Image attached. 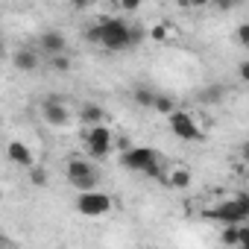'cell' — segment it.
<instances>
[{"instance_id":"6da1fadb","label":"cell","mask_w":249,"mask_h":249,"mask_svg":"<svg viewBox=\"0 0 249 249\" xmlns=\"http://www.w3.org/2000/svg\"><path fill=\"white\" fill-rule=\"evenodd\" d=\"M88 41L117 53V50H126L132 47V24H126L123 18H103L100 24H94L88 30Z\"/></svg>"},{"instance_id":"7a4b0ae2","label":"cell","mask_w":249,"mask_h":249,"mask_svg":"<svg viewBox=\"0 0 249 249\" xmlns=\"http://www.w3.org/2000/svg\"><path fill=\"white\" fill-rule=\"evenodd\" d=\"M120 161H123V167H129L135 173H144V176H153L159 182H167V173H161V156L153 147H126L120 153Z\"/></svg>"},{"instance_id":"3957f363","label":"cell","mask_w":249,"mask_h":249,"mask_svg":"<svg viewBox=\"0 0 249 249\" xmlns=\"http://www.w3.org/2000/svg\"><path fill=\"white\" fill-rule=\"evenodd\" d=\"M65 176L76 191H91V188L100 185V170L85 159H71L68 167H65Z\"/></svg>"},{"instance_id":"277c9868","label":"cell","mask_w":249,"mask_h":249,"mask_svg":"<svg viewBox=\"0 0 249 249\" xmlns=\"http://www.w3.org/2000/svg\"><path fill=\"white\" fill-rule=\"evenodd\" d=\"M85 147H88V156L94 159H108L111 150H114V135L106 123H94V126H85Z\"/></svg>"},{"instance_id":"5b68a950","label":"cell","mask_w":249,"mask_h":249,"mask_svg":"<svg viewBox=\"0 0 249 249\" xmlns=\"http://www.w3.org/2000/svg\"><path fill=\"white\" fill-rule=\"evenodd\" d=\"M111 205H114L111 196L103 194V191H97V188H91V191H79V196H76V211L85 214V217H103V214L111 211Z\"/></svg>"},{"instance_id":"8992f818","label":"cell","mask_w":249,"mask_h":249,"mask_svg":"<svg viewBox=\"0 0 249 249\" xmlns=\"http://www.w3.org/2000/svg\"><path fill=\"white\" fill-rule=\"evenodd\" d=\"M167 120H170V132L179 138V141H199L202 138V129H199V123L194 120V114L191 111H173V114H167Z\"/></svg>"},{"instance_id":"52a82bcc","label":"cell","mask_w":249,"mask_h":249,"mask_svg":"<svg viewBox=\"0 0 249 249\" xmlns=\"http://www.w3.org/2000/svg\"><path fill=\"white\" fill-rule=\"evenodd\" d=\"M208 217H211V220H217V223H223V226H229V223H234V226H240V223H249V220H246V211H243V205L237 202V196L217 202V205L208 211Z\"/></svg>"},{"instance_id":"ba28073f","label":"cell","mask_w":249,"mask_h":249,"mask_svg":"<svg viewBox=\"0 0 249 249\" xmlns=\"http://www.w3.org/2000/svg\"><path fill=\"white\" fill-rule=\"evenodd\" d=\"M41 117H44L47 126H68V123H71V108L62 100L50 97V100L41 103Z\"/></svg>"},{"instance_id":"9c48e42d","label":"cell","mask_w":249,"mask_h":249,"mask_svg":"<svg viewBox=\"0 0 249 249\" xmlns=\"http://www.w3.org/2000/svg\"><path fill=\"white\" fill-rule=\"evenodd\" d=\"M65 47H68V38H65V33H59V30H47V33L38 36V50H41L47 59L65 53Z\"/></svg>"},{"instance_id":"30bf717a","label":"cell","mask_w":249,"mask_h":249,"mask_svg":"<svg viewBox=\"0 0 249 249\" xmlns=\"http://www.w3.org/2000/svg\"><path fill=\"white\" fill-rule=\"evenodd\" d=\"M6 159H9L12 164H18V167H27V170L36 164L33 150H30L24 141H9V147H6Z\"/></svg>"},{"instance_id":"8fae6325","label":"cell","mask_w":249,"mask_h":249,"mask_svg":"<svg viewBox=\"0 0 249 249\" xmlns=\"http://www.w3.org/2000/svg\"><path fill=\"white\" fill-rule=\"evenodd\" d=\"M12 62H15V68L18 71H36L38 68V53L36 50H27V47H21V50H15V56H12Z\"/></svg>"},{"instance_id":"7c38bea8","label":"cell","mask_w":249,"mask_h":249,"mask_svg":"<svg viewBox=\"0 0 249 249\" xmlns=\"http://www.w3.org/2000/svg\"><path fill=\"white\" fill-rule=\"evenodd\" d=\"M223 97H226V88H223V85H205V88L196 94V100H199L202 106H217Z\"/></svg>"},{"instance_id":"4fadbf2b","label":"cell","mask_w":249,"mask_h":249,"mask_svg":"<svg viewBox=\"0 0 249 249\" xmlns=\"http://www.w3.org/2000/svg\"><path fill=\"white\" fill-rule=\"evenodd\" d=\"M191 170H185V167H176L173 173H167V185L170 188H176V191H188L191 188Z\"/></svg>"},{"instance_id":"5bb4252c","label":"cell","mask_w":249,"mask_h":249,"mask_svg":"<svg viewBox=\"0 0 249 249\" xmlns=\"http://www.w3.org/2000/svg\"><path fill=\"white\" fill-rule=\"evenodd\" d=\"M79 117L85 126H94V123H103V108L97 103H85V106H79Z\"/></svg>"},{"instance_id":"9a60e30c","label":"cell","mask_w":249,"mask_h":249,"mask_svg":"<svg viewBox=\"0 0 249 249\" xmlns=\"http://www.w3.org/2000/svg\"><path fill=\"white\" fill-rule=\"evenodd\" d=\"M156 97H159V94H156L153 88H147V85H138V88L132 91V100H135L141 108H153V106H156Z\"/></svg>"},{"instance_id":"2e32d148","label":"cell","mask_w":249,"mask_h":249,"mask_svg":"<svg viewBox=\"0 0 249 249\" xmlns=\"http://www.w3.org/2000/svg\"><path fill=\"white\" fill-rule=\"evenodd\" d=\"M240 226H243V223H240ZM240 226H234V223L223 226V231H220V243H223V246H240Z\"/></svg>"},{"instance_id":"e0dca14e","label":"cell","mask_w":249,"mask_h":249,"mask_svg":"<svg viewBox=\"0 0 249 249\" xmlns=\"http://www.w3.org/2000/svg\"><path fill=\"white\" fill-rule=\"evenodd\" d=\"M153 111H159V114H173V111H176V100H173L170 94H159Z\"/></svg>"},{"instance_id":"ac0fdd59","label":"cell","mask_w":249,"mask_h":249,"mask_svg":"<svg viewBox=\"0 0 249 249\" xmlns=\"http://www.w3.org/2000/svg\"><path fill=\"white\" fill-rule=\"evenodd\" d=\"M47 65H50L53 71H62V73H68V71H71V59H68L65 53H59V56H50V59H47Z\"/></svg>"},{"instance_id":"d6986e66","label":"cell","mask_w":249,"mask_h":249,"mask_svg":"<svg viewBox=\"0 0 249 249\" xmlns=\"http://www.w3.org/2000/svg\"><path fill=\"white\" fill-rule=\"evenodd\" d=\"M30 182H33L36 188H44V185H47V170L33 164V167H30Z\"/></svg>"},{"instance_id":"ffe728a7","label":"cell","mask_w":249,"mask_h":249,"mask_svg":"<svg viewBox=\"0 0 249 249\" xmlns=\"http://www.w3.org/2000/svg\"><path fill=\"white\" fill-rule=\"evenodd\" d=\"M234 6H240V0H211V9L214 12H231Z\"/></svg>"},{"instance_id":"44dd1931","label":"cell","mask_w":249,"mask_h":249,"mask_svg":"<svg viewBox=\"0 0 249 249\" xmlns=\"http://www.w3.org/2000/svg\"><path fill=\"white\" fill-rule=\"evenodd\" d=\"M234 41H237L240 47H249V24H240V27L234 30Z\"/></svg>"},{"instance_id":"7402d4cb","label":"cell","mask_w":249,"mask_h":249,"mask_svg":"<svg viewBox=\"0 0 249 249\" xmlns=\"http://www.w3.org/2000/svg\"><path fill=\"white\" fill-rule=\"evenodd\" d=\"M167 36H170V30H167L164 24H156V27L150 30V38H153V41H167Z\"/></svg>"},{"instance_id":"603a6c76","label":"cell","mask_w":249,"mask_h":249,"mask_svg":"<svg viewBox=\"0 0 249 249\" xmlns=\"http://www.w3.org/2000/svg\"><path fill=\"white\" fill-rule=\"evenodd\" d=\"M141 3H144V0H117V6H120L123 12H138Z\"/></svg>"},{"instance_id":"cb8c5ba5","label":"cell","mask_w":249,"mask_h":249,"mask_svg":"<svg viewBox=\"0 0 249 249\" xmlns=\"http://www.w3.org/2000/svg\"><path fill=\"white\" fill-rule=\"evenodd\" d=\"M237 76H240V82H243V85H249V62H243V65L237 68Z\"/></svg>"},{"instance_id":"d4e9b609","label":"cell","mask_w":249,"mask_h":249,"mask_svg":"<svg viewBox=\"0 0 249 249\" xmlns=\"http://www.w3.org/2000/svg\"><path fill=\"white\" fill-rule=\"evenodd\" d=\"M68 3H71L73 9H88V6L94 3V0H68Z\"/></svg>"},{"instance_id":"484cf974","label":"cell","mask_w":249,"mask_h":249,"mask_svg":"<svg viewBox=\"0 0 249 249\" xmlns=\"http://www.w3.org/2000/svg\"><path fill=\"white\" fill-rule=\"evenodd\" d=\"M240 246L249 249V226H240Z\"/></svg>"},{"instance_id":"4316f807","label":"cell","mask_w":249,"mask_h":249,"mask_svg":"<svg viewBox=\"0 0 249 249\" xmlns=\"http://www.w3.org/2000/svg\"><path fill=\"white\" fill-rule=\"evenodd\" d=\"M188 6H194V9H202V6H211V0H188Z\"/></svg>"},{"instance_id":"83f0119b","label":"cell","mask_w":249,"mask_h":249,"mask_svg":"<svg viewBox=\"0 0 249 249\" xmlns=\"http://www.w3.org/2000/svg\"><path fill=\"white\" fill-rule=\"evenodd\" d=\"M240 159L249 164V141H243V144H240Z\"/></svg>"},{"instance_id":"f1b7e54d","label":"cell","mask_w":249,"mask_h":249,"mask_svg":"<svg viewBox=\"0 0 249 249\" xmlns=\"http://www.w3.org/2000/svg\"><path fill=\"white\" fill-rule=\"evenodd\" d=\"M246 220H249V208H246Z\"/></svg>"}]
</instances>
